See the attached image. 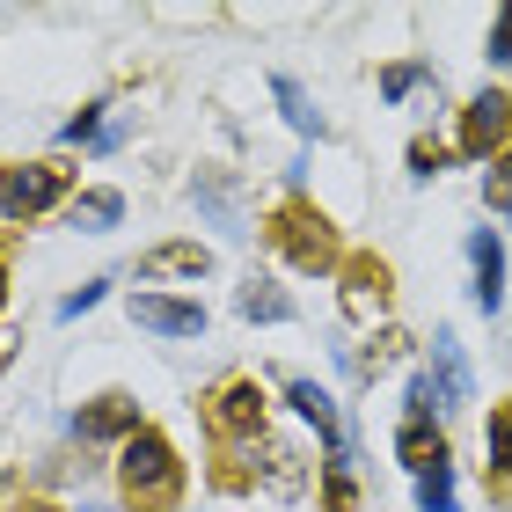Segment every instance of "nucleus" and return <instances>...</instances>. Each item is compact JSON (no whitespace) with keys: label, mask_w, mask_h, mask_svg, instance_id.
I'll return each instance as SVG.
<instances>
[{"label":"nucleus","mask_w":512,"mask_h":512,"mask_svg":"<svg viewBox=\"0 0 512 512\" xmlns=\"http://www.w3.org/2000/svg\"><path fill=\"white\" fill-rule=\"evenodd\" d=\"M118 491H125L132 512H169L183 498V461L169 447V432L139 425L125 447H118Z\"/></svg>","instance_id":"1"},{"label":"nucleus","mask_w":512,"mask_h":512,"mask_svg":"<svg viewBox=\"0 0 512 512\" xmlns=\"http://www.w3.org/2000/svg\"><path fill=\"white\" fill-rule=\"evenodd\" d=\"M66 191H74V161H22V169H0V213L8 220H44Z\"/></svg>","instance_id":"2"},{"label":"nucleus","mask_w":512,"mask_h":512,"mask_svg":"<svg viewBox=\"0 0 512 512\" xmlns=\"http://www.w3.org/2000/svg\"><path fill=\"white\" fill-rule=\"evenodd\" d=\"M512 147V96L505 88H476L469 103H461V125H454V154L469 161H491Z\"/></svg>","instance_id":"3"},{"label":"nucleus","mask_w":512,"mask_h":512,"mask_svg":"<svg viewBox=\"0 0 512 512\" xmlns=\"http://www.w3.org/2000/svg\"><path fill=\"white\" fill-rule=\"evenodd\" d=\"M271 242L286 249V264H300V271H330V264H337V235H330V220L308 213V205H286V213L271 220Z\"/></svg>","instance_id":"4"},{"label":"nucleus","mask_w":512,"mask_h":512,"mask_svg":"<svg viewBox=\"0 0 512 512\" xmlns=\"http://www.w3.org/2000/svg\"><path fill=\"white\" fill-rule=\"evenodd\" d=\"M205 425H213L220 439H256L264 432V388H256L249 374L220 381L213 395H205Z\"/></svg>","instance_id":"5"},{"label":"nucleus","mask_w":512,"mask_h":512,"mask_svg":"<svg viewBox=\"0 0 512 512\" xmlns=\"http://www.w3.org/2000/svg\"><path fill=\"white\" fill-rule=\"evenodd\" d=\"M132 322L139 330H154V337H176V344H191V337H205V315L198 300H183V293H132Z\"/></svg>","instance_id":"6"},{"label":"nucleus","mask_w":512,"mask_h":512,"mask_svg":"<svg viewBox=\"0 0 512 512\" xmlns=\"http://www.w3.org/2000/svg\"><path fill=\"white\" fill-rule=\"evenodd\" d=\"M139 425H147V417H139V403H132V395H118V388L96 395L88 410H74V439H81V447H125Z\"/></svg>","instance_id":"7"},{"label":"nucleus","mask_w":512,"mask_h":512,"mask_svg":"<svg viewBox=\"0 0 512 512\" xmlns=\"http://www.w3.org/2000/svg\"><path fill=\"white\" fill-rule=\"evenodd\" d=\"M469 293H476L483 315H505V235L498 227L469 235Z\"/></svg>","instance_id":"8"},{"label":"nucleus","mask_w":512,"mask_h":512,"mask_svg":"<svg viewBox=\"0 0 512 512\" xmlns=\"http://www.w3.org/2000/svg\"><path fill=\"white\" fill-rule=\"evenodd\" d=\"M432 388H439V417H454L461 403H476V374H469V359H461V337L454 330H432Z\"/></svg>","instance_id":"9"},{"label":"nucleus","mask_w":512,"mask_h":512,"mask_svg":"<svg viewBox=\"0 0 512 512\" xmlns=\"http://www.w3.org/2000/svg\"><path fill=\"white\" fill-rule=\"evenodd\" d=\"M286 403H293V410H300V417H308V425H315L322 454H344V417H337V395H330V388L300 374V381H286Z\"/></svg>","instance_id":"10"},{"label":"nucleus","mask_w":512,"mask_h":512,"mask_svg":"<svg viewBox=\"0 0 512 512\" xmlns=\"http://www.w3.org/2000/svg\"><path fill=\"white\" fill-rule=\"evenodd\" d=\"M395 461H403L410 476H432V469H447V461H454V447H447V432H439V425L403 417V425H395Z\"/></svg>","instance_id":"11"},{"label":"nucleus","mask_w":512,"mask_h":512,"mask_svg":"<svg viewBox=\"0 0 512 512\" xmlns=\"http://www.w3.org/2000/svg\"><path fill=\"white\" fill-rule=\"evenodd\" d=\"M205 271H213V249L205 242H161V249L139 256V278H147V286L154 278H205Z\"/></svg>","instance_id":"12"},{"label":"nucleus","mask_w":512,"mask_h":512,"mask_svg":"<svg viewBox=\"0 0 512 512\" xmlns=\"http://www.w3.org/2000/svg\"><path fill=\"white\" fill-rule=\"evenodd\" d=\"M483 476H491L498 498H512V403H491V425H483Z\"/></svg>","instance_id":"13"},{"label":"nucleus","mask_w":512,"mask_h":512,"mask_svg":"<svg viewBox=\"0 0 512 512\" xmlns=\"http://www.w3.org/2000/svg\"><path fill=\"white\" fill-rule=\"evenodd\" d=\"M271 103L286 110V125H293L300 139H330V118L315 110V96H308V88H300L293 74H271Z\"/></svg>","instance_id":"14"},{"label":"nucleus","mask_w":512,"mask_h":512,"mask_svg":"<svg viewBox=\"0 0 512 512\" xmlns=\"http://www.w3.org/2000/svg\"><path fill=\"white\" fill-rule=\"evenodd\" d=\"M66 220H74L81 235H110V227L125 220V191H110V183H96V191H81L74 205H66Z\"/></svg>","instance_id":"15"},{"label":"nucleus","mask_w":512,"mask_h":512,"mask_svg":"<svg viewBox=\"0 0 512 512\" xmlns=\"http://www.w3.org/2000/svg\"><path fill=\"white\" fill-rule=\"evenodd\" d=\"M235 315H242V322H293L300 308H293V293L271 286V278H249V286L235 293Z\"/></svg>","instance_id":"16"},{"label":"nucleus","mask_w":512,"mask_h":512,"mask_svg":"<svg viewBox=\"0 0 512 512\" xmlns=\"http://www.w3.org/2000/svg\"><path fill=\"white\" fill-rule=\"evenodd\" d=\"M322 512H359V483H352V454H322Z\"/></svg>","instance_id":"17"},{"label":"nucleus","mask_w":512,"mask_h":512,"mask_svg":"<svg viewBox=\"0 0 512 512\" xmlns=\"http://www.w3.org/2000/svg\"><path fill=\"white\" fill-rule=\"evenodd\" d=\"M417 88H439V74H432L425 59H403V66H388V74H381V96L388 103H410Z\"/></svg>","instance_id":"18"},{"label":"nucleus","mask_w":512,"mask_h":512,"mask_svg":"<svg viewBox=\"0 0 512 512\" xmlns=\"http://www.w3.org/2000/svg\"><path fill=\"white\" fill-rule=\"evenodd\" d=\"M483 205H491V213L512 227V147L491 161V169H483Z\"/></svg>","instance_id":"19"},{"label":"nucleus","mask_w":512,"mask_h":512,"mask_svg":"<svg viewBox=\"0 0 512 512\" xmlns=\"http://www.w3.org/2000/svg\"><path fill=\"white\" fill-rule=\"evenodd\" d=\"M417 512H461V498H454V461H447V469H432V476H417Z\"/></svg>","instance_id":"20"},{"label":"nucleus","mask_w":512,"mask_h":512,"mask_svg":"<svg viewBox=\"0 0 512 512\" xmlns=\"http://www.w3.org/2000/svg\"><path fill=\"white\" fill-rule=\"evenodd\" d=\"M103 110H110V103H88L81 118H66V125H59V147H96V139H103Z\"/></svg>","instance_id":"21"},{"label":"nucleus","mask_w":512,"mask_h":512,"mask_svg":"<svg viewBox=\"0 0 512 512\" xmlns=\"http://www.w3.org/2000/svg\"><path fill=\"white\" fill-rule=\"evenodd\" d=\"M344 300H352L359 315L381 308V264H352V293H344Z\"/></svg>","instance_id":"22"},{"label":"nucleus","mask_w":512,"mask_h":512,"mask_svg":"<svg viewBox=\"0 0 512 512\" xmlns=\"http://www.w3.org/2000/svg\"><path fill=\"white\" fill-rule=\"evenodd\" d=\"M403 403H410V417H417V425H432V417H439V388H432V374H410Z\"/></svg>","instance_id":"23"},{"label":"nucleus","mask_w":512,"mask_h":512,"mask_svg":"<svg viewBox=\"0 0 512 512\" xmlns=\"http://www.w3.org/2000/svg\"><path fill=\"white\" fill-rule=\"evenodd\" d=\"M483 59H491V66H512V0L498 8V22H491V44H483Z\"/></svg>","instance_id":"24"},{"label":"nucleus","mask_w":512,"mask_h":512,"mask_svg":"<svg viewBox=\"0 0 512 512\" xmlns=\"http://www.w3.org/2000/svg\"><path fill=\"white\" fill-rule=\"evenodd\" d=\"M103 293H110V278H88V286H81V293H66V300H59V322H81V315H88V308H96V300H103Z\"/></svg>","instance_id":"25"},{"label":"nucleus","mask_w":512,"mask_h":512,"mask_svg":"<svg viewBox=\"0 0 512 512\" xmlns=\"http://www.w3.org/2000/svg\"><path fill=\"white\" fill-rule=\"evenodd\" d=\"M447 169V147L439 139H410V176H439Z\"/></svg>","instance_id":"26"},{"label":"nucleus","mask_w":512,"mask_h":512,"mask_svg":"<svg viewBox=\"0 0 512 512\" xmlns=\"http://www.w3.org/2000/svg\"><path fill=\"white\" fill-rule=\"evenodd\" d=\"M0 315H8V271H0Z\"/></svg>","instance_id":"27"},{"label":"nucleus","mask_w":512,"mask_h":512,"mask_svg":"<svg viewBox=\"0 0 512 512\" xmlns=\"http://www.w3.org/2000/svg\"><path fill=\"white\" fill-rule=\"evenodd\" d=\"M81 512H103V505H81Z\"/></svg>","instance_id":"28"},{"label":"nucleus","mask_w":512,"mask_h":512,"mask_svg":"<svg viewBox=\"0 0 512 512\" xmlns=\"http://www.w3.org/2000/svg\"><path fill=\"white\" fill-rule=\"evenodd\" d=\"M22 512H44V505H22Z\"/></svg>","instance_id":"29"}]
</instances>
